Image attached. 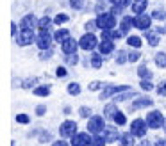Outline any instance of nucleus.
Instances as JSON below:
<instances>
[{
  "label": "nucleus",
  "mask_w": 166,
  "mask_h": 146,
  "mask_svg": "<svg viewBox=\"0 0 166 146\" xmlns=\"http://www.w3.org/2000/svg\"><path fill=\"white\" fill-rule=\"evenodd\" d=\"M96 23H98V29L102 30H111L116 27V16L111 13V11H105V13H100L96 16Z\"/></svg>",
  "instance_id": "f257e3e1"
},
{
  "label": "nucleus",
  "mask_w": 166,
  "mask_h": 146,
  "mask_svg": "<svg viewBox=\"0 0 166 146\" xmlns=\"http://www.w3.org/2000/svg\"><path fill=\"white\" fill-rule=\"evenodd\" d=\"M145 119H146V123H148V127H150L152 130L164 128L166 119H164V116H163V112H161V110H152V112H148Z\"/></svg>",
  "instance_id": "f03ea898"
},
{
  "label": "nucleus",
  "mask_w": 166,
  "mask_h": 146,
  "mask_svg": "<svg viewBox=\"0 0 166 146\" xmlns=\"http://www.w3.org/2000/svg\"><path fill=\"white\" fill-rule=\"evenodd\" d=\"M148 123H146V119H141V118H137V119H134L132 123H130V134L134 135V137H141L143 139L145 135H146V132H148Z\"/></svg>",
  "instance_id": "7ed1b4c3"
},
{
  "label": "nucleus",
  "mask_w": 166,
  "mask_h": 146,
  "mask_svg": "<svg viewBox=\"0 0 166 146\" xmlns=\"http://www.w3.org/2000/svg\"><path fill=\"white\" fill-rule=\"evenodd\" d=\"M105 130V121H104V118L102 116H91L87 118V132L89 134H102V132Z\"/></svg>",
  "instance_id": "20e7f679"
},
{
  "label": "nucleus",
  "mask_w": 166,
  "mask_h": 146,
  "mask_svg": "<svg viewBox=\"0 0 166 146\" xmlns=\"http://www.w3.org/2000/svg\"><path fill=\"white\" fill-rule=\"evenodd\" d=\"M15 39L18 43V46H29V45L36 43V34H34L32 29H23V30H20V34Z\"/></svg>",
  "instance_id": "39448f33"
},
{
  "label": "nucleus",
  "mask_w": 166,
  "mask_h": 146,
  "mask_svg": "<svg viewBox=\"0 0 166 146\" xmlns=\"http://www.w3.org/2000/svg\"><path fill=\"white\" fill-rule=\"evenodd\" d=\"M79 46L82 50H95L98 46V37L95 36V32H86L84 36H80Z\"/></svg>",
  "instance_id": "423d86ee"
},
{
  "label": "nucleus",
  "mask_w": 166,
  "mask_h": 146,
  "mask_svg": "<svg viewBox=\"0 0 166 146\" xmlns=\"http://www.w3.org/2000/svg\"><path fill=\"white\" fill-rule=\"evenodd\" d=\"M36 45L39 50H48L52 48V34L50 30H39L36 36Z\"/></svg>",
  "instance_id": "0eeeda50"
},
{
  "label": "nucleus",
  "mask_w": 166,
  "mask_h": 146,
  "mask_svg": "<svg viewBox=\"0 0 166 146\" xmlns=\"http://www.w3.org/2000/svg\"><path fill=\"white\" fill-rule=\"evenodd\" d=\"M59 134H61V137H65V139H72L73 135L77 134V123L72 121V119L61 123V127H59Z\"/></svg>",
  "instance_id": "6e6552de"
},
{
  "label": "nucleus",
  "mask_w": 166,
  "mask_h": 146,
  "mask_svg": "<svg viewBox=\"0 0 166 146\" xmlns=\"http://www.w3.org/2000/svg\"><path fill=\"white\" fill-rule=\"evenodd\" d=\"M152 27V16L146 15V13H141V15L134 16V29L139 30H148Z\"/></svg>",
  "instance_id": "1a4fd4ad"
},
{
  "label": "nucleus",
  "mask_w": 166,
  "mask_h": 146,
  "mask_svg": "<svg viewBox=\"0 0 166 146\" xmlns=\"http://www.w3.org/2000/svg\"><path fill=\"white\" fill-rule=\"evenodd\" d=\"M127 89H130L129 86H105L104 91L100 93V100H107V98L118 95V93H123V91H127Z\"/></svg>",
  "instance_id": "9d476101"
},
{
  "label": "nucleus",
  "mask_w": 166,
  "mask_h": 146,
  "mask_svg": "<svg viewBox=\"0 0 166 146\" xmlns=\"http://www.w3.org/2000/svg\"><path fill=\"white\" fill-rule=\"evenodd\" d=\"M72 146H89L91 144V135H89V132H77L75 135L72 137Z\"/></svg>",
  "instance_id": "9b49d317"
},
{
  "label": "nucleus",
  "mask_w": 166,
  "mask_h": 146,
  "mask_svg": "<svg viewBox=\"0 0 166 146\" xmlns=\"http://www.w3.org/2000/svg\"><path fill=\"white\" fill-rule=\"evenodd\" d=\"M77 48H79V39H73V37H66L65 41L61 43L63 54H75Z\"/></svg>",
  "instance_id": "f8f14e48"
},
{
  "label": "nucleus",
  "mask_w": 166,
  "mask_h": 146,
  "mask_svg": "<svg viewBox=\"0 0 166 146\" xmlns=\"http://www.w3.org/2000/svg\"><path fill=\"white\" fill-rule=\"evenodd\" d=\"M18 25H20V30H23V29H32L34 30L38 27V20H36V16L32 15V13H29V15H25L22 20H20Z\"/></svg>",
  "instance_id": "ddd939ff"
},
{
  "label": "nucleus",
  "mask_w": 166,
  "mask_h": 146,
  "mask_svg": "<svg viewBox=\"0 0 166 146\" xmlns=\"http://www.w3.org/2000/svg\"><path fill=\"white\" fill-rule=\"evenodd\" d=\"M152 103H154V100H152V98H148V96H137L136 100L132 102L130 109H132V110H136V109H146V107H152Z\"/></svg>",
  "instance_id": "4468645a"
},
{
  "label": "nucleus",
  "mask_w": 166,
  "mask_h": 146,
  "mask_svg": "<svg viewBox=\"0 0 166 146\" xmlns=\"http://www.w3.org/2000/svg\"><path fill=\"white\" fill-rule=\"evenodd\" d=\"M114 41L113 39H102L100 43H98V52H100L102 55H111L113 52H114Z\"/></svg>",
  "instance_id": "2eb2a0df"
},
{
  "label": "nucleus",
  "mask_w": 166,
  "mask_h": 146,
  "mask_svg": "<svg viewBox=\"0 0 166 146\" xmlns=\"http://www.w3.org/2000/svg\"><path fill=\"white\" fill-rule=\"evenodd\" d=\"M130 29H134V18L132 16H123L122 22H120V30H122L123 36H127L130 32Z\"/></svg>",
  "instance_id": "dca6fc26"
},
{
  "label": "nucleus",
  "mask_w": 166,
  "mask_h": 146,
  "mask_svg": "<svg viewBox=\"0 0 166 146\" xmlns=\"http://www.w3.org/2000/svg\"><path fill=\"white\" fill-rule=\"evenodd\" d=\"M104 137L107 139V143H116V141H120V134L116 130V127H105V130H104Z\"/></svg>",
  "instance_id": "f3484780"
},
{
  "label": "nucleus",
  "mask_w": 166,
  "mask_h": 146,
  "mask_svg": "<svg viewBox=\"0 0 166 146\" xmlns=\"http://www.w3.org/2000/svg\"><path fill=\"white\" fill-rule=\"evenodd\" d=\"M132 13H136V15H141L145 13V9L148 7V0H132Z\"/></svg>",
  "instance_id": "a211bd4d"
},
{
  "label": "nucleus",
  "mask_w": 166,
  "mask_h": 146,
  "mask_svg": "<svg viewBox=\"0 0 166 146\" xmlns=\"http://www.w3.org/2000/svg\"><path fill=\"white\" fill-rule=\"evenodd\" d=\"M134 135L130 134V132H123V134H120V146H134L136 144V141H134Z\"/></svg>",
  "instance_id": "6ab92c4d"
},
{
  "label": "nucleus",
  "mask_w": 166,
  "mask_h": 146,
  "mask_svg": "<svg viewBox=\"0 0 166 146\" xmlns=\"http://www.w3.org/2000/svg\"><path fill=\"white\" fill-rule=\"evenodd\" d=\"M104 55H102L100 52H93V54H91V61H89V62H91V66H93L95 70H100L102 68V62H104Z\"/></svg>",
  "instance_id": "aec40b11"
},
{
  "label": "nucleus",
  "mask_w": 166,
  "mask_h": 146,
  "mask_svg": "<svg viewBox=\"0 0 166 146\" xmlns=\"http://www.w3.org/2000/svg\"><path fill=\"white\" fill-rule=\"evenodd\" d=\"M66 37H70V30L68 29H59L54 32V41H57V43H63Z\"/></svg>",
  "instance_id": "412c9836"
},
{
  "label": "nucleus",
  "mask_w": 166,
  "mask_h": 146,
  "mask_svg": "<svg viewBox=\"0 0 166 146\" xmlns=\"http://www.w3.org/2000/svg\"><path fill=\"white\" fill-rule=\"evenodd\" d=\"M52 27V18L50 16H43L38 20V29L39 30H48Z\"/></svg>",
  "instance_id": "4be33fe9"
},
{
  "label": "nucleus",
  "mask_w": 166,
  "mask_h": 146,
  "mask_svg": "<svg viewBox=\"0 0 166 146\" xmlns=\"http://www.w3.org/2000/svg\"><path fill=\"white\" fill-rule=\"evenodd\" d=\"M129 98H136V93L132 91V89H127V91H123V93H118L116 95V102H125V100H129Z\"/></svg>",
  "instance_id": "5701e85b"
},
{
  "label": "nucleus",
  "mask_w": 166,
  "mask_h": 146,
  "mask_svg": "<svg viewBox=\"0 0 166 146\" xmlns=\"http://www.w3.org/2000/svg\"><path fill=\"white\" fill-rule=\"evenodd\" d=\"M145 37L148 39V45H150V46H157V45H159V36H157V32L145 30Z\"/></svg>",
  "instance_id": "b1692460"
},
{
  "label": "nucleus",
  "mask_w": 166,
  "mask_h": 146,
  "mask_svg": "<svg viewBox=\"0 0 166 146\" xmlns=\"http://www.w3.org/2000/svg\"><path fill=\"white\" fill-rule=\"evenodd\" d=\"M116 112H118V109H116V103H107V105L104 107V116L109 118V119H113Z\"/></svg>",
  "instance_id": "393cba45"
},
{
  "label": "nucleus",
  "mask_w": 166,
  "mask_h": 146,
  "mask_svg": "<svg viewBox=\"0 0 166 146\" xmlns=\"http://www.w3.org/2000/svg\"><path fill=\"white\" fill-rule=\"evenodd\" d=\"M105 144H107V139L104 135H100V134H96V135L91 137V144L89 146H105Z\"/></svg>",
  "instance_id": "a878e982"
},
{
  "label": "nucleus",
  "mask_w": 166,
  "mask_h": 146,
  "mask_svg": "<svg viewBox=\"0 0 166 146\" xmlns=\"http://www.w3.org/2000/svg\"><path fill=\"white\" fill-rule=\"evenodd\" d=\"M154 61H155V64H157L159 68H166V54L164 52H157L155 57H154Z\"/></svg>",
  "instance_id": "bb28decb"
},
{
  "label": "nucleus",
  "mask_w": 166,
  "mask_h": 146,
  "mask_svg": "<svg viewBox=\"0 0 166 146\" xmlns=\"http://www.w3.org/2000/svg\"><path fill=\"white\" fill-rule=\"evenodd\" d=\"M113 121H114V123L118 125V127H123V125L127 123V116L123 114L122 110H118V112L114 114V118H113Z\"/></svg>",
  "instance_id": "cd10ccee"
},
{
  "label": "nucleus",
  "mask_w": 166,
  "mask_h": 146,
  "mask_svg": "<svg viewBox=\"0 0 166 146\" xmlns=\"http://www.w3.org/2000/svg\"><path fill=\"white\" fill-rule=\"evenodd\" d=\"M125 62H129V52L125 50H120L118 52V55H116V64H125Z\"/></svg>",
  "instance_id": "c85d7f7f"
},
{
  "label": "nucleus",
  "mask_w": 166,
  "mask_h": 146,
  "mask_svg": "<svg viewBox=\"0 0 166 146\" xmlns=\"http://www.w3.org/2000/svg\"><path fill=\"white\" fill-rule=\"evenodd\" d=\"M32 91H34L36 96H48L50 95V88H48V86H38V88H34Z\"/></svg>",
  "instance_id": "c756f323"
},
{
  "label": "nucleus",
  "mask_w": 166,
  "mask_h": 146,
  "mask_svg": "<svg viewBox=\"0 0 166 146\" xmlns=\"http://www.w3.org/2000/svg\"><path fill=\"white\" fill-rule=\"evenodd\" d=\"M65 62L68 66H73V64H77V62H79V55H77V54H65Z\"/></svg>",
  "instance_id": "7c9ffc66"
},
{
  "label": "nucleus",
  "mask_w": 166,
  "mask_h": 146,
  "mask_svg": "<svg viewBox=\"0 0 166 146\" xmlns=\"http://www.w3.org/2000/svg\"><path fill=\"white\" fill-rule=\"evenodd\" d=\"M80 84H77V82H72V84H68V93L72 96H77V95H80Z\"/></svg>",
  "instance_id": "2f4dec72"
},
{
  "label": "nucleus",
  "mask_w": 166,
  "mask_h": 146,
  "mask_svg": "<svg viewBox=\"0 0 166 146\" xmlns=\"http://www.w3.org/2000/svg\"><path fill=\"white\" fill-rule=\"evenodd\" d=\"M109 4L125 9V7H129V6H132V0H109Z\"/></svg>",
  "instance_id": "473e14b6"
},
{
  "label": "nucleus",
  "mask_w": 166,
  "mask_h": 146,
  "mask_svg": "<svg viewBox=\"0 0 166 146\" xmlns=\"http://www.w3.org/2000/svg\"><path fill=\"white\" fill-rule=\"evenodd\" d=\"M127 43H129L130 46H134V48H139L143 41H141V37H139V36H129V37H127Z\"/></svg>",
  "instance_id": "72a5a7b5"
},
{
  "label": "nucleus",
  "mask_w": 166,
  "mask_h": 146,
  "mask_svg": "<svg viewBox=\"0 0 166 146\" xmlns=\"http://www.w3.org/2000/svg\"><path fill=\"white\" fill-rule=\"evenodd\" d=\"M137 75H139L141 79H152V71L146 66H139V68H137Z\"/></svg>",
  "instance_id": "f704fd0d"
},
{
  "label": "nucleus",
  "mask_w": 166,
  "mask_h": 146,
  "mask_svg": "<svg viewBox=\"0 0 166 146\" xmlns=\"http://www.w3.org/2000/svg\"><path fill=\"white\" fill-rule=\"evenodd\" d=\"M139 88L143 89V91H152V89H154L152 79H141V82H139Z\"/></svg>",
  "instance_id": "c9c22d12"
},
{
  "label": "nucleus",
  "mask_w": 166,
  "mask_h": 146,
  "mask_svg": "<svg viewBox=\"0 0 166 146\" xmlns=\"http://www.w3.org/2000/svg\"><path fill=\"white\" fill-rule=\"evenodd\" d=\"M68 20H70V16L66 15V13H59V15L54 18V23H56V25H63V23H66Z\"/></svg>",
  "instance_id": "e433bc0d"
},
{
  "label": "nucleus",
  "mask_w": 166,
  "mask_h": 146,
  "mask_svg": "<svg viewBox=\"0 0 166 146\" xmlns=\"http://www.w3.org/2000/svg\"><path fill=\"white\" fill-rule=\"evenodd\" d=\"M139 59H141V52H139V48L129 52V62H137Z\"/></svg>",
  "instance_id": "4c0bfd02"
},
{
  "label": "nucleus",
  "mask_w": 166,
  "mask_h": 146,
  "mask_svg": "<svg viewBox=\"0 0 166 146\" xmlns=\"http://www.w3.org/2000/svg\"><path fill=\"white\" fill-rule=\"evenodd\" d=\"M152 18H154V20H166V11L157 9V11H154V13H152Z\"/></svg>",
  "instance_id": "58836bf2"
},
{
  "label": "nucleus",
  "mask_w": 166,
  "mask_h": 146,
  "mask_svg": "<svg viewBox=\"0 0 166 146\" xmlns=\"http://www.w3.org/2000/svg\"><path fill=\"white\" fill-rule=\"evenodd\" d=\"M79 116L80 118H91V109L86 107V105H84V107H80V109H79Z\"/></svg>",
  "instance_id": "ea45409f"
},
{
  "label": "nucleus",
  "mask_w": 166,
  "mask_h": 146,
  "mask_svg": "<svg viewBox=\"0 0 166 146\" xmlns=\"http://www.w3.org/2000/svg\"><path fill=\"white\" fill-rule=\"evenodd\" d=\"M29 121H30V118L27 114H18L16 116V123H20V125H27Z\"/></svg>",
  "instance_id": "a19ab883"
},
{
  "label": "nucleus",
  "mask_w": 166,
  "mask_h": 146,
  "mask_svg": "<svg viewBox=\"0 0 166 146\" xmlns=\"http://www.w3.org/2000/svg\"><path fill=\"white\" fill-rule=\"evenodd\" d=\"M70 6H72L73 9L80 11V9L84 7V0H70Z\"/></svg>",
  "instance_id": "79ce46f5"
},
{
  "label": "nucleus",
  "mask_w": 166,
  "mask_h": 146,
  "mask_svg": "<svg viewBox=\"0 0 166 146\" xmlns=\"http://www.w3.org/2000/svg\"><path fill=\"white\" fill-rule=\"evenodd\" d=\"M95 29H98L96 20H89V22H86V30H87V32H93Z\"/></svg>",
  "instance_id": "37998d69"
},
{
  "label": "nucleus",
  "mask_w": 166,
  "mask_h": 146,
  "mask_svg": "<svg viewBox=\"0 0 166 146\" xmlns=\"http://www.w3.org/2000/svg\"><path fill=\"white\" fill-rule=\"evenodd\" d=\"M48 141H54V139H52V134H50V132H41V135H39V143H48Z\"/></svg>",
  "instance_id": "c03bdc74"
},
{
  "label": "nucleus",
  "mask_w": 166,
  "mask_h": 146,
  "mask_svg": "<svg viewBox=\"0 0 166 146\" xmlns=\"http://www.w3.org/2000/svg\"><path fill=\"white\" fill-rule=\"evenodd\" d=\"M56 75H57L59 79H63V77H66V75H68V70H66L65 66H59L57 70H56Z\"/></svg>",
  "instance_id": "a18cd8bd"
},
{
  "label": "nucleus",
  "mask_w": 166,
  "mask_h": 146,
  "mask_svg": "<svg viewBox=\"0 0 166 146\" xmlns=\"http://www.w3.org/2000/svg\"><path fill=\"white\" fill-rule=\"evenodd\" d=\"M70 144H72V143H68L65 137L59 139V141H54V143H52V146H70Z\"/></svg>",
  "instance_id": "49530a36"
},
{
  "label": "nucleus",
  "mask_w": 166,
  "mask_h": 146,
  "mask_svg": "<svg viewBox=\"0 0 166 146\" xmlns=\"http://www.w3.org/2000/svg\"><path fill=\"white\" fill-rule=\"evenodd\" d=\"M52 55H54V50H52V48H48V50H43V54H41V59H43V61H47V59H50Z\"/></svg>",
  "instance_id": "de8ad7c7"
},
{
  "label": "nucleus",
  "mask_w": 166,
  "mask_h": 146,
  "mask_svg": "<svg viewBox=\"0 0 166 146\" xmlns=\"http://www.w3.org/2000/svg\"><path fill=\"white\" fill-rule=\"evenodd\" d=\"M34 82H36V79H27V80H23V89H29V88H32L34 86Z\"/></svg>",
  "instance_id": "09e8293b"
},
{
  "label": "nucleus",
  "mask_w": 166,
  "mask_h": 146,
  "mask_svg": "<svg viewBox=\"0 0 166 146\" xmlns=\"http://www.w3.org/2000/svg\"><path fill=\"white\" fill-rule=\"evenodd\" d=\"M102 39H113V29L111 30H102ZM114 41V39H113Z\"/></svg>",
  "instance_id": "8fccbe9b"
},
{
  "label": "nucleus",
  "mask_w": 166,
  "mask_h": 146,
  "mask_svg": "<svg viewBox=\"0 0 166 146\" xmlns=\"http://www.w3.org/2000/svg\"><path fill=\"white\" fill-rule=\"evenodd\" d=\"M100 88H102V82H98V80H95V82L89 84V89H91V91H98Z\"/></svg>",
  "instance_id": "3c124183"
},
{
  "label": "nucleus",
  "mask_w": 166,
  "mask_h": 146,
  "mask_svg": "<svg viewBox=\"0 0 166 146\" xmlns=\"http://www.w3.org/2000/svg\"><path fill=\"white\" fill-rule=\"evenodd\" d=\"M111 13H113L114 16H120V15H123V9L118 7V6H113V7H111Z\"/></svg>",
  "instance_id": "603ef678"
},
{
  "label": "nucleus",
  "mask_w": 166,
  "mask_h": 146,
  "mask_svg": "<svg viewBox=\"0 0 166 146\" xmlns=\"http://www.w3.org/2000/svg\"><path fill=\"white\" fill-rule=\"evenodd\" d=\"M45 112H47V105H38V107H36V114H38V116H43Z\"/></svg>",
  "instance_id": "864d4df0"
},
{
  "label": "nucleus",
  "mask_w": 166,
  "mask_h": 146,
  "mask_svg": "<svg viewBox=\"0 0 166 146\" xmlns=\"http://www.w3.org/2000/svg\"><path fill=\"white\" fill-rule=\"evenodd\" d=\"M137 146H152V143L148 141V139L143 137V141H137Z\"/></svg>",
  "instance_id": "5fc2aeb1"
},
{
  "label": "nucleus",
  "mask_w": 166,
  "mask_h": 146,
  "mask_svg": "<svg viewBox=\"0 0 166 146\" xmlns=\"http://www.w3.org/2000/svg\"><path fill=\"white\" fill-rule=\"evenodd\" d=\"M18 27H20V25H16V23H13V25H11V32H13V36H18Z\"/></svg>",
  "instance_id": "6e6d98bb"
},
{
  "label": "nucleus",
  "mask_w": 166,
  "mask_h": 146,
  "mask_svg": "<svg viewBox=\"0 0 166 146\" xmlns=\"http://www.w3.org/2000/svg\"><path fill=\"white\" fill-rule=\"evenodd\" d=\"M155 32H157V34H166V27H161V25H157V27H155Z\"/></svg>",
  "instance_id": "4d7b16f0"
},
{
  "label": "nucleus",
  "mask_w": 166,
  "mask_h": 146,
  "mask_svg": "<svg viewBox=\"0 0 166 146\" xmlns=\"http://www.w3.org/2000/svg\"><path fill=\"white\" fill-rule=\"evenodd\" d=\"M154 146H166V139H157Z\"/></svg>",
  "instance_id": "13d9d810"
},
{
  "label": "nucleus",
  "mask_w": 166,
  "mask_h": 146,
  "mask_svg": "<svg viewBox=\"0 0 166 146\" xmlns=\"http://www.w3.org/2000/svg\"><path fill=\"white\" fill-rule=\"evenodd\" d=\"M157 91H159V95H161V96H164V95H166V89H164V86H163V88H159Z\"/></svg>",
  "instance_id": "bf43d9fd"
},
{
  "label": "nucleus",
  "mask_w": 166,
  "mask_h": 146,
  "mask_svg": "<svg viewBox=\"0 0 166 146\" xmlns=\"http://www.w3.org/2000/svg\"><path fill=\"white\" fill-rule=\"evenodd\" d=\"M63 112H65V114H70V112H72V109H70V107H65V109H63Z\"/></svg>",
  "instance_id": "052dcab7"
},
{
  "label": "nucleus",
  "mask_w": 166,
  "mask_h": 146,
  "mask_svg": "<svg viewBox=\"0 0 166 146\" xmlns=\"http://www.w3.org/2000/svg\"><path fill=\"white\" fill-rule=\"evenodd\" d=\"M163 86H164V89H166V82H163Z\"/></svg>",
  "instance_id": "680f3d73"
},
{
  "label": "nucleus",
  "mask_w": 166,
  "mask_h": 146,
  "mask_svg": "<svg viewBox=\"0 0 166 146\" xmlns=\"http://www.w3.org/2000/svg\"><path fill=\"white\" fill-rule=\"evenodd\" d=\"M164 132H166V123H164Z\"/></svg>",
  "instance_id": "e2e57ef3"
},
{
  "label": "nucleus",
  "mask_w": 166,
  "mask_h": 146,
  "mask_svg": "<svg viewBox=\"0 0 166 146\" xmlns=\"http://www.w3.org/2000/svg\"><path fill=\"white\" fill-rule=\"evenodd\" d=\"M98 2H102V0H98Z\"/></svg>",
  "instance_id": "0e129e2a"
}]
</instances>
